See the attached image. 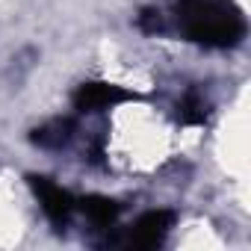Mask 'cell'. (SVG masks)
Returning <instances> with one entry per match:
<instances>
[{
  "mask_svg": "<svg viewBox=\"0 0 251 251\" xmlns=\"http://www.w3.org/2000/svg\"><path fill=\"white\" fill-rule=\"evenodd\" d=\"M180 33L204 48H236L245 39V18L233 0H175Z\"/></svg>",
  "mask_w": 251,
  "mask_h": 251,
  "instance_id": "6da1fadb",
  "label": "cell"
},
{
  "mask_svg": "<svg viewBox=\"0 0 251 251\" xmlns=\"http://www.w3.org/2000/svg\"><path fill=\"white\" fill-rule=\"evenodd\" d=\"M27 183L36 192V198H39L48 222L53 225V230H65L71 225V216L77 213V198L45 175H27Z\"/></svg>",
  "mask_w": 251,
  "mask_h": 251,
  "instance_id": "7a4b0ae2",
  "label": "cell"
},
{
  "mask_svg": "<svg viewBox=\"0 0 251 251\" xmlns=\"http://www.w3.org/2000/svg\"><path fill=\"white\" fill-rule=\"evenodd\" d=\"M127 100H139V95L118 86V83H103V80L83 83L71 98L77 112H106V109H112L118 103H127Z\"/></svg>",
  "mask_w": 251,
  "mask_h": 251,
  "instance_id": "3957f363",
  "label": "cell"
},
{
  "mask_svg": "<svg viewBox=\"0 0 251 251\" xmlns=\"http://www.w3.org/2000/svg\"><path fill=\"white\" fill-rule=\"evenodd\" d=\"M175 225V213L172 210H151L145 213L142 219H136V225H130L127 236L121 242L127 248H136V251H148V248H157L163 245V239L169 236Z\"/></svg>",
  "mask_w": 251,
  "mask_h": 251,
  "instance_id": "277c9868",
  "label": "cell"
},
{
  "mask_svg": "<svg viewBox=\"0 0 251 251\" xmlns=\"http://www.w3.org/2000/svg\"><path fill=\"white\" fill-rule=\"evenodd\" d=\"M74 133H77V121L74 118H53V121L42 124V127H36L30 133V142L39 145V148L56 151V148H65L74 139Z\"/></svg>",
  "mask_w": 251,
  "mask_h": 251,
  "instance_id": "5b68a950",
  "label": "cell"
},
{
  "mask_svg": "<svg viewBox=\"0 0 251 251\" xmlns=\"http://www.w3.org/2000/svg\"><path fill=\"white\" fill-rule=\"evenodd\" d=\"M77 210L95 225V227H112L121 216V204L106 195H86L77 201Z\"/></svg>",
  "mask_w": 251,
  "mask_h": 251,
  "instance_id": "8992f818",
  "label": "cell"
},
{
  "mask_svg": "<svg viewBox=\"0 0 251 251\" xmlns=\"http://www.w3.org/2000/svg\"><path fill=\"white\" fill-rule=\"evenodd\" d=\"M207 118H210V103L195 89L186 92L177 103V121L186 124V127H201V124H207Z\"/></svg>",
  "mask_w": 251,
  "mask_h": 251,
  "instance_id": "52a82bcc",
  "label": "cell"
},
{
  "mask_svg": "<svg viewBox=\"0 0 251 251\" xmlns=\"http://www.w3.org/2000/svg\"><path fill=\"white\" fill-rule=\"evenodd\" d=\"M136 24H139V30L148 33V36H157V33L166 30V21H163V15H160L157 9H142L139 18H136Z\"/></svg>",
  "mask_w": 251,
  "mask_h": 251,
  "instance_id": "ba28073f",
  "label": "cell"
}]
</instances>
